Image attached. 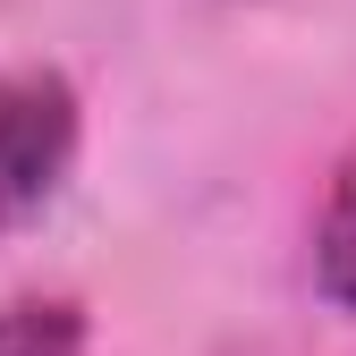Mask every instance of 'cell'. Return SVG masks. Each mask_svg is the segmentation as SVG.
Returning a JSON list of instances; mask_svg holds the SVG:
<instances>
[{
	"label": "cell",
	"mask_w": 356,
	"mask_h": 356,
	"mask_svg": "<svg viewBox=\"0 0 356 356\" xmlns=\"http://www.w3.org/2000/svg\"><path fill=\"white\" fill-rule=\"evenodd\" d=\"M76 161V85L60 68H0V238L51 204Z\"/></svg>",
	"instance_id": "1"
},
{
	"label": "cell",
	"mask_w": 356,
	"mask_h": 356,
	"mask_svg": "<svg viewBox=\"0 0 356 356\" xmlns=\"http://www.w3.org/2000/svg\"><path fill=\"white\" fill-rule=\"evenodd\" d=\"M314 289L356 314V161L331 178L323 220H314Z\"/></svg>",
	"instance_id": "2"
},
{
	"label": "cell",
	"mask_w": 356,
	"mask_h": 356,
	"mask_svg": "<svg viewBox=\"0 0 356 356\" xmlns=\"http://www.w3.org/2000/svg\"><path fill=\"white\" fill-rule=\"evenodd\" d=\"M0 356H85V314L68 297H9L0 305Z\"/></svg>",
	"instance_id": "3"
}]
</instances>
